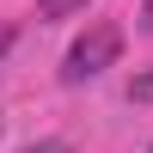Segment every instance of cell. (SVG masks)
Wrapping results in <instances>:
<instances>
[{
    "label": "cell",
    "instance_id": "obj_1",
    "mask_svg": "<svg viewBox=\"0 0 153 153\" xmlns=\"http://www.w3.org/2000/svg\"><path fill=\"white\" fill-rule=\"evenodd\" d=\"M117 55H123V31H117V25H92V31H86L80 43L68 49V61H61V80H68V86L98 80V74H104Z\"/></svg>",
    "mask_w": 153,
    "mask_h": 153
},
{
    "label": "cell",
    "instance_id": "obj_2",
    "mask_svg": "<svg viewBox=\"0 0 153 153\" xmlns=\"http://www.w3.org/2000/svg\"><path fill=\"white\" fill-rule=\"evenodd\" d=\"M92 0H37V19H74V12H86Z\"/></svg>",
    "mask_w": 153,
    "mask_h": 153
},
{
    "label": "cell",
    "instance_id": "obj_3",
    "mask_svg": "<svg viewBox=\"0 0 153 153\" xmlns=\"http://www.w3.org/2000/svg\"><path fill=\"white\" fill-rule=\"evenodd\" d=\"M129 98H135V104H153V74H141V80L129 86Z\"/></svg>",
    "mask_w": 153,
    "mask_h": 153
},
{
    "label": "cell",
    "instance_id": "obj_4",
    "mask_svg": "<svg viewBox=\"0 0 153 153\" xmlns=\"http://www.w3.org/2000/svg\"><path fill=\"white\" fill-rule=\"evenodd\" d=\"M25 153H68V141H37V147H25Z\"/></svg>",
    "mask_w": 153,
    "mask_h": 153
},
{
    "label": "cell",
    "instance_id": "obj_5",
    "mask_svg": "<svg viewBox=\"0 0 153 153\" xmlns=\"http://www.w3.org/2000/svg\"><path fill=\"white\" fill-rule=\"evenodd\" d=\"M6 49H12V31H6V25H0V55H6Z\"/></svg>",
    "mask_w": 153,
    "mask_h": 153
},
{
    "label": "cell",
    "instance_id": "obj_6",
    "mask_svg": "<svg viewBox=\"0 0 153 153\" xmlns=\"http://www.w3.org/2000/svg\"><path fill=\"white\" fill-rule=\"evenodd\" d=\"M141 25H147V31H153V0H147V6H141Z\"/></svg>",
    "mask_w": 153,
    "mask_h": 153
},
{
    "label": "cell",
    "instance_id": "obj_7",
    "mask_svg": "<svg viewBox=\"0 0 153 153\" xmlns=\"http://www.w3.org/2000/svg\"><path fill=\"white\" fill-rule=\"evenodd\" d=\"M147 153H153V147H147Z\"/></svg>",
    "mask_w": 153,
    "mask_h": 153
}]
</instances>
